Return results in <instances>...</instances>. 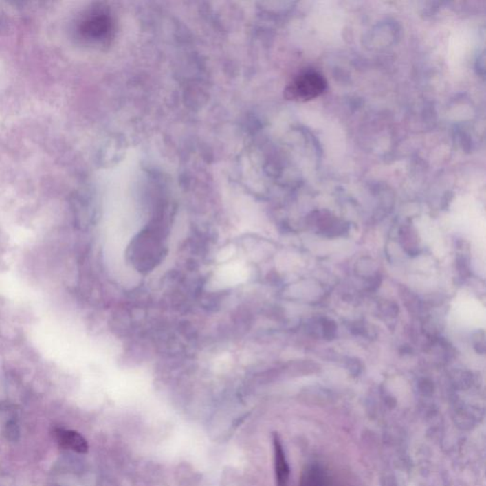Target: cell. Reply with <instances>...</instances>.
<instances>
[{
  "instance_id": "obj_1",
  "label": "cell",
  "mask_w": 486,
  "mask_h": 486,
  "mask_svg": "<svg viewBox=\"0 0 486 486\" xmlns=\"http://www.w3.org/2000/svg\"><path fill=\"white\" fill-rule=\"evenodd\" d=\"M327 88V81L319 72L307 71L298 74L289 84L286 94L291 100L309 101L321 96Z\"/></svg>"
},
{
  "instance_id": "obj_6",
  "label": "cell",
  "mask_w": 486,
  "mask_h": 486,
  "mask_svg": "<svg viewBox=\"0 0 486 486\" xmlns=\"http://www.w3.org/2000/svg\"><path fill=\"white\" fill-rule=\"evenodd\" d=\"M321 331H322V335L324 338L328 339V340H331V339L335 338L336 330L335 322L330 319L324 318L321 320Z\"/></svg>"
},
{
  "instance_id": "obj_8",
  "label": "cell",
  "mask_w": 486,
  "mask_h": 486,
  "mask_svg": "<svg viewBox=\"0 0 486 486\" xmlns=\"http://www.w3.org/2000/svg\"><path fill=\"white\" fill-rule=\"evenodd\" d=\"M347 365L349 370H350L351 373H355H355H358L359 371H361V368H362V366H361L362 364L356 358L349 359Z\"/></svg>"
},
{
  "instance_id": "obj_4",
  "label": "cell",
  "mask_w": 486,
  "mask_h": 486,
  "mask_svg": "<svg viewBox=\"0 0 486 486\" xmlns=\"http://www.w3.org/2000/svg\"><path fill=\"white\" fill-rule=\"evenodd\" d=\"M274 453H275L276 486H288L290 468L278 435L274 436Z\"/></svg>"
},
{
  "instance_id": "obj_2",
  "label": "cell",
  "mask_w": 486,
  "mask_h": 486,
  "mask_svg": "<svg viewBox=\"0 0 486 486\" xmlns=\"http://www.w3.org/2000/svg\"><path fill=\"white\" fill-rule=\"evenodd\" d=\"M113 32V21L106 11L98 10L84 20L81 32L85 38L96 42H104L111 38Z\"/></svg>"
},
{
  "instance_id": "obj_5",
  "label": "cell",
  "mask_w": 486,
  "mask_h": 486,
  "mask_svg": "<svg viewBox=\"0 0 486 486\" xmlns=\"http://www.w3.org/2000/svg\"><path fill=\"white\" fill-rule=\"evenodd\" d=\"M401 244L408 255L415 256L419 253L418 236L410 228L403 229L401 232Z\"/></svg>"
},
{
  "instance_id": "obj_7",
  "label": "cell",
  "mask_w": 486,
  "mask_h": 486,
  "mask_svg": "<svg viewBox=\"0 0 486 486\" xmlns=\"http://www.w3.org/2000/svg\"><path fill=\"white\" fill-rule=\"evenodd\" d=\"M476 335H477V338H475V350L478 353L483 355L485 353V333H483V331H481V333H476Z\"/></svg>"
},
{
  "instance_id": "obj_3",
  "label": "cell",
  "mask_w": 486,
  "mask_h": 486,
  "mask_svg": "<svg viewBox=\"0 0 486 486\" xmlns=\"http://www.w3.org/2000/svg\"><path fill=\"white\" fill-rule=\"evenodd\" d=\"M54 439L61 448L76 451L77 453L88 452L89 445L86 439L80 433L74 430H67L63 428H57L54 431Z\"/></svg>"
}]
</instances>
